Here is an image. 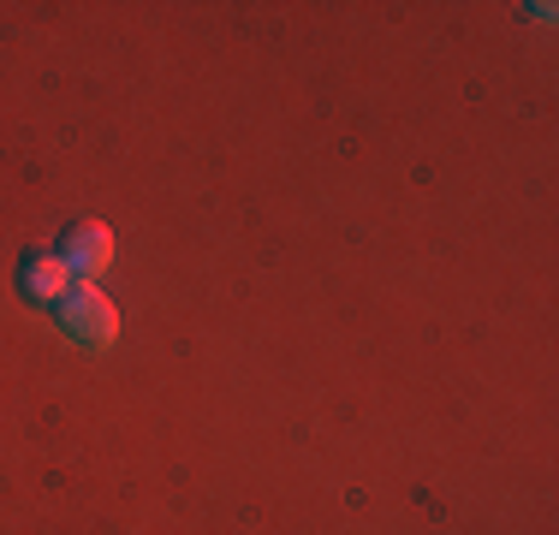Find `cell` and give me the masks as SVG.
Returning a JSON list of instances; mask_svg holds the SVG:
<instances>
[{"mask_svg": "<svg viewBox=\"0 0 559 535\" xmlns=\"http://www.w3.org/2000/svg\"><path fill=\"white\" fill-rule=\"evenodd\" d=\"M55 250H60V262L72 268V280H102L114 262V226L108 221H72Z\"/></svg>", "mask_w": 559, "mask_h": 535, "instance_id": "2", "label": "cell"}, {"mask_svg": "<svg viewBox=\"0 0 559 535\" xmlns=\"http://www.w3.org/2000/svg\"><path fill=\"white\" fill-rule=\"evenodd\" d=\"M55 321H60L66 340H78L84 352H108L119 340V310L96 280H72V292L55 304Z\"/></svg>", "mask_w": 559, "mask_h": 535, "instance_id": "1", "label": "cell"}, {"mask_svg": "<svg viewBox=\"0 0 559 535\" xmlns=\"http://www.w3.org/2000/svg\"><path fill=\"white\" fill-rule=\"evenodd\" d=\"M72 292V268L60 262V250H31L19 262V298L36 304V310H55V304Z\"/></svg>", "mask_w": 559, "mask_h": 535, "instance_id": "3", "label": "cell"}]
</instances>
